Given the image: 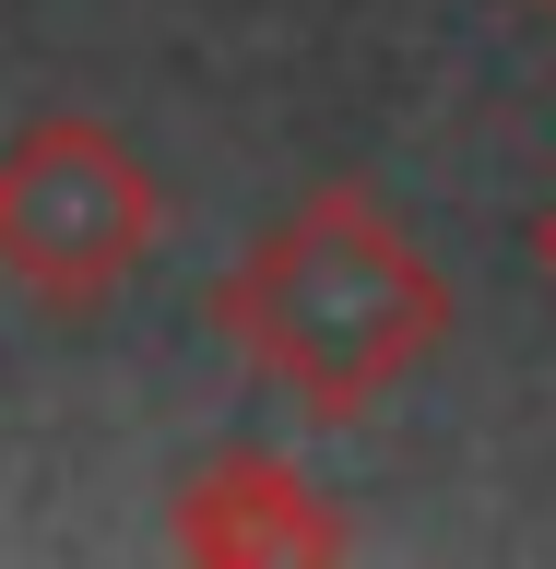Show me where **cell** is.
<instances>
[{
  "instance_id": "3",
  "label": "cell",
  "mask_w": 556,
  "mask_h": 569,
  "mask_svg": "<svg viewBox=\"0 0 556 569\" xmlns=\"http://www.w3.org/2000/svg\"><path fill=\"white\" fill-rule=\"evenodd\" d=\"M166 546H178V558H202V569H284V558H344L355 522L284 451H213V462L178 475Z\"/></svg>"
},
{
  "instance_id": "4",
  "label": "cell",
  "mask_w": 556,
  "mask_h": 569,
  "mask_svg": "<svg viewBox=\"0 0 556 569\" xmlns=\"http://www.w3.org/2000/svg\"><path fill=\"white\" fill-rule=\"evenodd\" d=\"M533 261H545V273H556V202L533 213Z\"/></svg>"
},
{
  "instance_id": "1",
  "label": "cell",
  "mask_w": 556,
  "mask_h": 569,
  "mask_svg": "<svg viewBox=\"0 0 556 569\" xmlns=\"http://www.w3.org/2000/svg\"><path fill=\"white\" fill-rule=\"evenodd\" d=\"M213 332L284 403H309L320 427H344V416H367L380 391H403L426 356L451 345V273L380 213V190L332 178L309 202H284L225 261Z\"/></svg>"
},
{
  "instance_id": "2",
  "label": "cell",
  "mask_w": 556,
  "mask_h": 569,
  "mask_svg": "<svg viewBox=\"0 0 556 569\" xmlns=\"http://www.w3.org/2000/svg\"><path fill=\"white\" fill-rule=\"evenodd\" d=\"M166 238V190L107 119H24L0 142V273L48 297V309H95L154 261Z\"/></svg>"
}]
</instances>
